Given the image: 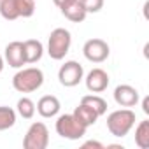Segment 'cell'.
I'll use <instances>...</instances> for the list:
<instances>
[{"label": "cell", "instance_id": "obj_15", "mask_svg": "<svg viewBox=\"0 0 149 149\" xmlns=\"http://www.w3.org/2000/svg\"><path fill=\"white\" fill-rule=\"evenodd\" d=\"M135 144L140 149H149V121L144 119L135 130Z\"/></svg>", "mask_w": 149, "mask_h": 149}, {"label": "cell", "instance_id": "obj_20", "mask_svg": "<svg viewBox=\"0 0 149 149\" xmlns=\"http://www.w3.org/2000/svg\"><path fill=\"white\" fill-rule=\"evenodd\" d=\"M0 14L7 21H14L18 19V11L14 7V0H0Z\"/></svg>", "mask_w": 149, "mask_h": 149}, {"label": "cell", "instance_id": "obj_9", "mask_svg": "<svg viewBox=\"0 0 149 149\" xmlns=\"http://www.w3.org/2000/svg\"><path fill=\"white\" fill-rule=\"evenodd\" d=\"M109 86V76L102 68H93L86 76V88L93 93H102Z\"/></svg>", "mask_w": 149, "mask_h": 149}, {"label": "cell", "instance_id": "obj_1", "mask_svg": "<svg viewBox=\"0 0 149 149\" xmlns=\"http://www.w3.org/2000/svg\"><path fill=\"white\" fill-rule=\"evenodd\" d=\"M44 83V74L37 67H28L19 70L16 76L13 77V86L19 93H32L37 91Z\"/></svg>", "mask_w": 149, "mask_h": 149}, {"label": "cell", "instance_id": "obj_12", "mask_svg": "<svg viewBox=\"0 0 149 149\" xmlns=\"http://www.w3.org/2000/svg\"><path fill=\"white\" fill-rule=\"evenodd\" d=\"M37 112L42 118H53L60 112V100L53 95H46L37 102Z\"/></svg>", "mask_w": 149, "mask_h": 149}, {"label": "cell", "instance_id": "obj_22", "mask_svg": "<svg viewBox=\"0 0 149 149\" xmlns=\"http://www.w3.org/2000/svg\"><path fill=\"white\" fill-rule=\"evenodd\" d=\"M83 147L86 149V147H97V149H104V144H100V142H97V140H88V142H84L83 144Z\"/></svg>", "mask_w": 149, "mask_h": 149}, {"label": "cell", "instance_id": "obj_16", "mask_svg": "<svg viewBox=\"0 0 149 149\" xmlns=\"http://www.w3.org/2000/svg\"><path fill=\"white\" fill-rule=\"evenodd\" d=\"M16 123V111L6 105H0V132L13 128Z\"/></svg>", "mask_w": 149, "mask_h": 149}, {"label": "cell", "instance_id": "obj_13", "mask_svg": "<svg viewBox=\"0 0 149 149\" xmlns=\"http://www.w3.org/2000/svg\"><path fill=\"white\" fill-rule=\"evenodd\" d=\"M72 114H74V118H76L81 125H84L86 128L91 126V125H95L97 119L100 118V116L97 114V111H93V109H91L90 105H86V104H79Z\"/></svg>", "mask_w": 149, "mask_h": 149}, {"label": "cell", "instance_id": "obj_5", "mask_svg": "<svg viewBox=\"0 0 149 149\" xmlns=\"http://www.w3.org/2000/svg\"><path fill=\"white\" fill-rule=\"evenodd\" d=\"M49 144V132L44 123H32L28 128L25 139H23V147L25 149H46Z\"/></svg>", "mask_w": 149, "mask_h": 149}, {"label": "cell", "instance_id": "obj_23", "mask_svg": "<svg viewBox=\"0 0 149 149\" xmlns=\"http://www.w3.org/2000/svg\"><path fill=\"white\" fill-rule=\"evenodd\" d=\"M142 111H144L146 114H149V98H147V97L142 100Z\"/></svg>", "mask_w": 149, "mask_h": 149}, {"label": "cell", "instance_id": "obj_3", "mask_svg": "<svg viewBox=\"0 0 149 149\" xmlns=\"http://www.w3.org/2000/svg\"><path fill=\"white\" fill-rule=\"evenodd\" d=\"M72 44L70 32L65 28H54L47 40V54L53 60H63Z\"/></svg>", "mask_w": 149, "mask_h": 149}, {"label": "cell", "instance_id": "obj_2", "mask_svg": "<svg viewBox=\"0 0 149 149\" xmlns=\"http://www.w3.org/2000/svg\"><path fill=\"white\" fill-rule=\"evenodd\" d=\"M135 125V112L130 107L114 111L107 116V130L114 137H125Z\"/></svg>", "mask_w": 149, "mask_h": 149}, {"label": "cell", "instance_id": "obj_11", "mask_svg": "<svg viewBox=\"0 0 149 149\" xmlns=\"http://www.w3.org/2000/svg\"><path fill=\"white\" fill-rule=\"evenodd\" d=\"M6 60H7V63H9L11 67L21 68V67L26 63V60H25V51H23V42L14 40V42L7 44V47H6Z\"/></svg>", "mask_w": 149, "mask_h": 149}, {"label": "cell", "instance_id": "obj_7", "mask_svg": "<svg viewBox=\"0 0 149 149\" xmlns=\"http://www.w3.org/2000/svg\"><path fill=\"white\" fill-rule=\"evenodd\" d=\"M83 53L86 56V60L93 61V63H102L107 60L111 49H109V44L102 39H90L86 40L84 47H83Z\"/></svg>", "mask_w": 149, "mask_h": 149}, {"label": "cell", "instance_id": "obj_25", "mask_svg": "<svg viewBox=\"0 0 149 149\" xmlns=\"http://www.w3.org/2000/svg\"><path fill=\"white\" fill-rule=\"evenodd\" d=\"M2 70H4V58L0 56V74H2Z\"/></svg>", "mask_w": 149, "mask_h": 149}, {"label": "cell", "instance_id": "obj_8", "mask_svg": "<svg viewBox=\"0 0 149 149\" xmlns=\"http://www.w3.org/2000/svg\"><path fill=\"white\" fill-rule=\"evenodd\" d=\"M114 100L121 107H135L139 104V91L130 84H119L114 90Z\"/></svg>", "mask_w": 149, "mask_h": 149}, {"label": "cell", "instance_id": "obj_24", "mask_svg": "<svg viewBox=\"0 0 149 149\" xmlns=\"http://www.w3.org/2000/svg\"><path fill=\"white\" fill-rule=\"evenodd\" d=\"M53 2H54V6H58V7H61L63 4H67V2H68V0H53Z\"/></svg>", "mask_w": 149, "mask_h": 149}, {"label": "cell", "instance_id": "obj_19", "mask_svg": "<svg viewBox=\"0 0 149 149\" xmlns=\"http://www.w3.org/2000/svg\"><path fill=\"white\" fill-rule=\"evenodd\" d=\"M16 107H18V114H19L23 119H32L33 114H35V104H33L30 98H26V97L19 98Z\"/></svg>", "mask_w": 149, "mask_h": 149}, {"label": "cell", "instance_id": "obj_18", "mask_svg": "<svg viewBox=\"0 0 149 149\" xmlns=\"http://www.w3.org/2000/svg\"><path fill=\"white\" fill-rule=\"evenodd\" d=\"M14 7L19 18H32L35 13V0H14Z\"/></svg>", "mask_w": 149, "mask_h": 149}, {"label": "cell", "instance_id": "obj_14", "mask_svg": "<svg viewBox=\"0 0 149 149\" xmlns=\"http://www.w3.org/2000/svg\"><path fill=\"white\" fill-rule=\"evenodd\" d=\"M23 51H25V60L26 63H35L42 58L44 54V47H42V42L40 40H35V39H28L23 42Z\"/></svg>", "mask_w": 149, "mask_h": 149}, {"label": "cell", "instance_id": "obj_17", "mask_svg": "<svg viewBox=\"0 0 149 149\" xmlns=\"http://www.w3.org/2000/svg\"><path fill=\"white\" fill-rule=\"evenodd\" d=\"M81 104H86L90 105L93 111H97L98 116H104L107 112V102L102 98V97H97V95H86L81 98Z\"/></svg>", "mask_w": 149, "mask_h": 149}, {"label": "cell", "instance_id": "obj_4", "mask_svg": "<svg viewBox=\"0 0 149 149\" xmlns=\"http://www.w3.org/2000/svg\"><path fill=\"white\" fill-rule=\"evenodd\" d=\"M86 130L88 128L74 118V114H63L56 121V133L68 140H77V139L84 137Z\"/></svg>", "mask_w": 149, "mask_h": 149}, {"label": "cell", "instance_id": "obj_6", "mask_svg": "<svg viewBox=\"0 0 149 149\" xmlns=\"http://www.w3.org/2000/svg\"><path fill=\"white\" fill-rule=\"evenodd\" d=\"M83 76H84V68L81 63L77 61H65L60 70H58V79L61 83V86L65 88H72V86H77L81 81H83Z\"/></svg>", "mask_w": 149, "mask_h": 149}, {"label": "cell", "instance_id": "obj_21", "mask_svg": "<svg viewBox=\"0 0 149 149\" xmlns=\"http://www.w3.org/2000/svg\"><path fill=\"white\" fill-rule=\"evenodd\" d=\"M86 13H98L104 7V0H81Z\"/></svg>", "mask_w": 149, "mask_h": 149}, {"label": "cell", "instance_id": "obj_10", "mask_svg": "<svg viewBox=\"0 0 149 149\" xmlns=\"http://www.w3.org/2000/svg\"><path fill=\"white\" fill-rule=\"evenodd\" d=\"M60 9H61V14L67 19H70L72 23H81V21H84L86 19V14H88L84 11L83 4H81V0H68V2L63 4Z\"/></svg>", "mask_w": 149, "mask_h": 149}]
</instances>
